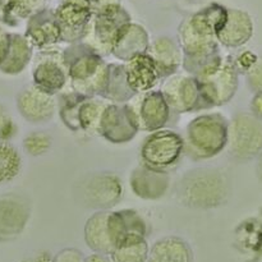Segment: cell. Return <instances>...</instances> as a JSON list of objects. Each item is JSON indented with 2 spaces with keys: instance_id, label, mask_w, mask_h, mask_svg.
I'll use <instances>...</instances> for the list:
<instances>
[{
  "instance_id": "1",
  "label": "cell",
  "mask_w": 262,
  "mask_h": 262,
  "mask_svg": "<svg viewBox=\"0 0 262 262\" xmlns=\"http://www.w3.org/2000/svg\"><path fill=\"white\" fill-rule=\"evenodd\" d=\"M228 8L210 3L182 20L178 28V45L183 54L182 67L194 76L210 60L220 55L216 33L227 19Z\"/></svg>"
},
{
  "instance_id": "2",
  "label": "cell",
  "mask_w": 262,
  "mask_h": 262,
  "mask_svg": "<svg viewBox=\"0 0 262 262\" xmlns=\"http://www.w3.org/2000/svg\"><path fill=\"white\" fill-rule=\"evenodd\" d=\"M63 60L72 91L84 96L101 97L109 69V63L104 60V56L81 41L63 49Z\"/></svg>"
},
{
  "instance_id": "3",
  "label": "cell",
  "mask_w": 262,
  "mask_h": 262,
  "mask_svg": "<svg viewBox=\"0 0 262 262\" xmlns=\"http://www.w3.org/2000/svg\"><path fill=\"white\" fill-rule=\"evenodd\" d=\"M229 194V181L223 171L212 168H196L181 177L176 197L191 209H215L224 204Z\"/></svg>"
},
{
  "instance_id": "4",
  "label": "cell",
  "mask_w": 262,
  "mask_h": 262,
  "mask_svg": "<svg viewBox=\"0 0 262 262\" xmlns=\"http://www.w3.org/2000/svg\"><path fill=\"white\" fill-rule=\"evenodd\" d=\"M229 122L220 113L194 118L184 133V154L194 161L212 159L228 145Z\"/></svg>"
},
{
  "instance_id": "5",
  "label": "cell",
  "mask_w": 262,
  "mask_h": 262,
  "mask_svg": "<svg viewBox=\"0 0 262 262\" xmlns=\"http://www.w3.org/2000/svg\"><path fill=\"white\" fill-rule=\"evenodd\" d=\"M238 74L232 59L220 54L202 67L193 77L204 100L214 107L228 104L234 97L239 84Z\"/></svg>"
},
{
  "instance_id": "6",
  "label": "cell",
  "mask_w": 262,
  "mask_h": 262,
  "mask_svg": "<svg viewBox=\"0 0 262 262\" xmlns=\"http://www.w3.org/2000/svg\"><path fill=\"white\" fill-rule=\"evenodd\" d=\"M184 155V141L170 129L151 132L141 145V165L155 171L170 174Z\"/></svg>"
},
{
  "instance_id": "7",
  "label": "cell",
  "mask_w": 262,
  "mask_h": 262,
  "mask_svg": "<svg viewBox=\"0 0 262 262\" xmlns=\"http://www.w3.org/2000/svg\"><path fill=\"white\" fill-rule=\"evenodd\" d=\"M76 194L83 206L96 211H109L122 200L123 184L115 173L96 171L79 181Z\"/></svg>"
},
{
  "instance_id": "8",
  "label": "cell",
  "mask_w": 262,
  "mask_h": 262,
  "mask_svg": "<svg viewBox=\"0 0 262 262\" xmlns=\"http://www.w3.org/2000/svg\"><path fill=\"white\" fill-rule=\"evenodd\" d=\"M132 22L130 14L122 4H115L94 13L89 35L83 42L89 43L101 56L112 55L113 43L124 26Z\"/></svg>"
},
{
  "instance_id": "9",
  "label": "cell",
  "mask_w": 262,
  "mask_h": 262,
  "mask_svg": "<svg viewBox=\"0 0 262 262\" xmlns=\"http://www.w3.org/2000/svg\"><path fill=\"white\" fill-rule=\"evenodd\" d=\"M229 154L238 161H247L262 154V123L247 113H238L229 122Z\"/></svg>"
},
{
  "instance_id": "10",
  "label": "cell",
  "mask_w": 262,
  "mask_h": 262,
  "mask_svg": "<svg viewBox=\"0 0 262 262\" xmlns=\"http://www.w3.org/2000/svg\"><path fill=\"white\" fill-rule=\"evenodd\" d=\"M133 122L138 132H155L164 129L170 120L171 110L161 91L137 94L127 102Z\"/></svg>"
},
{
  "instance_id": "11",
  "label": "cell",
  "mask_w": 262,
  "mask_h": 262,
  "mask_svg": "<svg viewBox=\"0 0 262 262\" xmlns=\"http://www.w3.org/2000/svg\"><path fill=\"white\" fill-rule=\"evenodd\" d=\"M161 94L171 113L184 114L211 109L202 97L196 78L188 73H176L168 77L163 84Z\"/></svg>"
},
{
  "instance_id": "12",
  "label": "cell",
  "mask_w": 262,
  "mask_h": 262,
  "mask_svg": "<svg viewBox=\"0 0 262 262\" xmlns=\"http://www.w3.org/2000/svg\"><path fill=\"white\" fill-rule=\"evenodd\" d=\"M33 86L45 94L56 96L68 84V73L63 60V50H40L32 68Z\"/></svg>"
},
{
  "instance_id": "13",
  "label": "cell",
  "mask_w": 262,
  "mask_h": 262,
  "mask_svg": "<svg viewBox=\"0 0 262 262\" xmlns=\"http://www.w3.org/2000/svg\"><path fill=\"white\" fill-rule=\"evenodd\" d=\"M54 13L61 31V42H81L89 35L94 17L91 0H61Z\"/></svg>"
},
{
  "instance_id": "14",
  "label": "cell",
  "mask_w": 262,
  "mask_h": 262,
  "mask_svg": "<svg viewBox=\"0 0 262 262\" xmlns=\"http://www.w3.org/2000/svg\"><path fill=\"white\" fill-rule=\"evenodd\" d=\"M31 216V202L26 196L7 193L0 196V242L19 237Z\"/></svg>"
},
{
  "instance_id": "15",
  "label": "cell",
  "mask_w": 262,
  "mask_h": 262,
  "mask_svg": "<svg viewBox=\"0 0 262 262\" xmlns=\"http://www.w3.org/2000/svg\"><path fill=\"white\" fill-rule=\"evenodd\" d=\"M138 133L127 104H109L100 118L97 135L114 145H122L132 141Z\"/></svg>"
},
{
  "instance_id": "16",
  "label": "cell",
  "mask_w": 262,
  "mask_h": 262,
  "mask_svg": "<svg viewBox=\"0 0 262 262\" xmlns=\"http://www.w3.org/2000/svg\"><path fill=\"white\" fill-rule=\"evenodd\" d=\"M25 37L38 50L53 49L61 42V31L53 9L42 8L27 19Z\"/></svg>"
},
{
  "instance_id": "17",
  "label": "cell",
  "mask_w": 262,
  "mask_h": 262,
  "mask_svg": "<svg viewBox=\"0 0 262 262\" xmlns=\"http://www.w3.org/2000/svg\"><path fill=\"white\" fill-rule=\"evenodd\" d=\"M17 107L20 115L30 123H46L55 115L56 96L45 94L31 84L18 94Z\"/></svg>"
},
{
  "instance_id": "18",
  "label": "cell",
  "mask_w": 262,
  "mask_h": 262,
  "mask_svg": "<svg viewBox=\"0 0 262 262\" xmlns=\"http://www.w3.org/2000/svg\"><path fill=\"white\" fill-rule=\"evenodd\" d=\"M107 229L114 248L128 238H146L148 234L146 220L136 210L130 209L109 211Z\"/></svg>"
},
{
  "instance_id": "19",
  "label": "cell",
  "mask_w": 262,
  "mask_h": 262,
  "mask_svg": "<svg viewBox=\"0 0 262 262\" xmlns=\"http://www.w3.org/2000/svg\"><path fill=\"white\" fill-rule=\"evenodd\" d=\"M129 186L138 199L155 201L165 196L168 192L170 187V174L151 170L140 164L130 173Z\"/></svg>"
},
{
  "instance_id": "20",
  "label": "cell",
  "mask_w": 262,
  "mask_h": 262,
  "mask_svg": "<svg viewBox=\"0 0 262 262\" xmlns=\"http://www.w3.org/2000/svg\"><path fill=\"white\" fill-rule=\"evenodd\" d=\"M147 55L154 61L160 79L178 73L183 61V54L178 42L169 36H159L148 46Z\"/></svg>"
},
{
  "instance_id": "21",
  "label": "cell",
  "mask_w": 262,
  "mask_h": 262,
  "mask_svg": "<svg viewBox=\"0 0 262 262\" xmlns=\"http://www.w3.org/2000/svg\"><path fill=\"white\" fill-rule=\"evenodd\" d=\"M253 35V20L247 12L228 8L227 19L217 31L216 38L225 48H241L251 40Z\"/></svg>"
},
{
  "instance_id": "22",
  "label": "cell",
  "mask_w": 262,
  "mask_h": 262,
  "mask_svg": "<svg viewBox=\"0 0 262 262\" xmlns=\"http://www.w3.org/2000/svg\"><path fill=\"white\" fill-rule=\"evenodd\" d=\"M147 31L138 23H128L123 27L113 43L112 55L122 63L130 60L137 55L146 54L150 46Z\"/></svg>"
},
{
  "instance_id": "23",
  "label": "cell",
  "mask_w": 262,
  "mask_h": 262,
  "mask_svg": "<svg viewBox=\"0 0 262 262\" xmlns=\"http://www.w3.org/2000/svg\"><path fill=\"white\" fill-rule=\"evenodd\" d=\"M128 86L136 95L152 91L160 82L158 71L147 53L123 63Z\"/></svg>"
},
{
  "instance_id": "24",
  "label": "cell",
  "mask_w": 262,
  "mask_h": 262,
  "mask_svg": "<svg viewBox=\"0 0 262 262\" xmlns=\"http://www.w3.org/2000/svg\"><path fill=\"white\" fill-rule=\"evenodd\" d=\"M109 211H96L87 219L84 224V242L94 253L110 256L114 251V245L107 229Z\"/></svg>"
},
{
  "instance_id": "25",
  "label": "cell",
  "mask_w": 262,
  "mask_h": 262,
  "mask_svg": "<svg viewBox=\"0 0 262 262\" xmlns=\"http://www.w3.org/2000/svg\"><path fill=\"white\" fill-rule=\"evenodd\" d=\"M147 262H193V251L184 239L169 235L154 243Z\"/></svg>"
},
{
  "instance_id": "26",
  "label": "cell",
  "mask_w": 262,
  "mask_h": 262,
  "mask_svg": "<svg viewBox=\"0 0 262 262\" xmlns=\"http://www.w3.org/2000/svg\"><path fill=\"white\" fill-rule=\"evenodd\" d=\"M33 48L27 38L17 33H9V43L4 60L0 63V71L5 74H18L26 69L32 60Z\"/></svg>"
},
{
  "instance_id": "27",
  "label": "cell",
  "mask_w": 262,
  "mask_h": 262,
  "mask_svg": "<svg viewBox=\"0 0 262 262\" xmlns=\"http://www.w3.org/2000/svg\"><path fill=\"white\" fill-rule=\"evenodd\" d=\"M135 95V92L128 86L123 63H110L107 69L106 86L101 99L112 104H127Z\"/></svg>"
},
{
  "instance_id": "28",
  "label": "cell",
  "mask_w": 262,
  "mask_h": 262,
  "mask_svg": "<svg viewBox=\"0 0 262 262\" xmlns=\"http://www.w3.org/2000/svg\"><path fill=\"white\" fill-rule=\"evenodd\" d=\"M45 8V0H0V22L15 27Z\"/></svg>"
},
{
  "instance_id": "29",
  "label": "cell",
  "mask_w": 262,
  "mask_h": 262,
  "mask_svg": "<svg viewBox=\"0 0 262 262\" xmlns=\"http://www.w3.org/2000/svg\"><path fill=\"white\" fill-rule=\"evenodd\" d=\"M84 95L74 91H61L56 95V110L59 112L61 122L68 129L73 132H79L78 110L79 105L83 101Z\"/></svg>"
},
{
  "instance_id": "30",
  "label": "cell",
  "mask_w": 262,
  "mask_h": 262,
  "mask_svg": "<svg viewBox=\"0 0 262 262\" xmlns=\"http://www.w3.org/2000/svg\"><path fill=\"white\" fill-rule=\"evenodd\" d=\"M109 101L96 96H86L79 105L78 124L82 132L97 135L100 118Z\"/></svg>"
},
{
  "instance_id": "31",
  "label": "cell",
  "mask_w": 262,
  "mask_h": 262,
  "mask_svg": "<svg viewBox=\"0 0 262 262\" xmlns=\"http://www.w3.org/2000/svg\"><path fill=\"white\" fill-rule=\"evenodd\" d=\"M148 251L146 238H128L114 248L110 258L113 262H147Z\"/></svg>"
},
{
  "instance_id": "32",
  "label": "cell",
  "mask_w": 262,
  "mask_h": 262,
  "mask_svg": "<svg viewBox=\"0 0 262 262\" xmlns=\"http://www.w3.org/2000/svg\"><path fill=\"white\" fill-rule=\"evenodd\" d=\"M22 169V158L9 142L0 141V186L17 178Z\"/></svg>"
},
{
  "instance_id": "33",
  "label": "cell",
  "mask_w": 262,
  "mask_h": 262,
  "mask_svg": "<svg viewBox=\"0 0 262 262\" xmlns=\"http://www.w3.org/2000/svg\"><path fill=\"white\" fill-rule=\"evenodd\" d=\"M53 145L50 135L42 130H33L23 140V148L31 156H42L48 152Z\"/></svg>"
},
{
  "instance_id": "34",
  "label": "cell",
  "mask_w": 262,
  "mask_h": 262,
  "mask_svg": "<svg viewBox=\"0 0 262 262\" xmlns=\"http://www.w3.org/2000/svg\"><path fill=\"white\" fill-rule=\"evenodd\" d=\"M247 83L255 94H262V55L256 59L255 64L246 73Z\"/></svg>"
},
{
  "instance_id": "35",
  "label": "cell",
  "mask_w": 262,
  "mask_h": 262,
  "mask_svg": "<svg viewBox=\"0 0 262 262\" xmlns=\"http://www.w3.org/2000/svg\"><path fill=\"white\" fill-rule=\"evenodd\" d=\"M15 132H17V125L14 124L7 110L0 105V141L8 142L15 135Z\"/></svg>"
},
{
  "instance_id": "36",
  "label": "cell",
  "mask_w": 262,
  "mask_h": 262,
  "mask_svg": "<svg viewBox=\"0 0 262 262\" xmlns=\"http://www.w3.org/2000/svg\"><path fill=\"white\" fill-rule=\"evenodd\" d=\"M53 262H84V256L76 248H64L54 256Z\"/></svg>"
},
{
  "instance_id": "37",
  "label": "cell",
  "mask_w": 262,
  "mask_h": 262,
  "mask_svg": "<svg viewBox=\"0 0 262 262\" xmlns=\"http://www.w3.org/2000/svg\"><path fill=\"white\" fill-rule=\"evenodd\" d=\"M251 112L257 119H262V94H256L251 102Z\"/></svg>"
},
{
  "instance_id": "38",
  "label": "cell",
  "mask_w": 262,
  "mask_h": 262,
  "mask_svg": "<svg viewBox=\"0 0 262 262\" xmlns=\"http://www.w3.org/2000/svg\"><path fill=\"white\" fill-rule=\"evenodd\" d=\"M22 262H53V257H51L49 252H40L36 253L32 257L26 258Z\"/></svg>"
},
{
  "instance_id": "39",
  "label": "cell",
  "mask_w": 262,
  "mask_h": 262,
  "mask_svg": "<svg viewBox=\"0 0 262 262\" xmlns=\"http://www.w3.org/2000/svg\"><path fill=\"white\" fill-rule=\"evenodd\" d=\"M84 262H113L110 256L101 255V253H92L84 257Z\"/></svg>"
},
{
  "instance_id": "40",
  "label": "cell",
  "mask_w": 262,
  "mask_h": 262,
  "mask_svg": "<svg viewBox=\"0 0 262 262\" xmlns=\"http://www.w3.org/2000/svg\"><path fill=\"white\" fill-rule=\"evenodd\" d=\"M257 176L260 178V181L262 182V155L260 158V161H258V165H257Z\"/></svg>"
}]
</instances>
